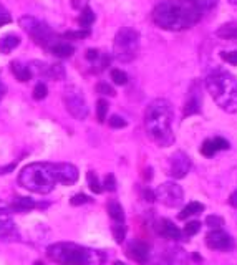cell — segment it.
<instances>
[{
  "label": "cell",
  "mask_w": 237,
  "mask_h": 265,
  "mask_svg": "<svg viewBox=\"0 0 237 265\" xmlns=\"http://www.w3.org/2000/svg\"><path fill=\"white\" fill-rule=\"evenodd\" d=\"M63 102L66 111L72 115L75 120H85L88 116V103L83 95V91L78 86H68L63 93Z\"/></svg>",
  "instance_id": "7"
},
{
  "label": "cell",
  "mask_w": 237,
  "mask_h": 265,
  "mask_svg": "<svg viewBox=\"0 0 237 265\" xmlns=\"http://www.w3.org/2000/svg\"><path fill=\"white\" fill-rule=\"evenodd\" d=\"M113 265H126V264H123V262H119V260H118V262H115Z\"/></svg>",
  "instance_id": "46"
},
{
  "label": "cell",
  "mask_w": 237,
  "mask_h": 265,
  "mask_svg": "<svg viewBox=\"0 0 237 265\" xmlns=\"http://www.w3.org/2000/svg\"><path fill=\"white\" fill-rule=\"evenodd\" d=\"M20 186L37 194H48L55 189L57 174L55 164L50 163H33L25 166L19 174Z\"/></svg>",
  "instance_id": "5"
},
{
  "label": "cell",
  "mask_w": 237,
  "mask_h": 265,
  "mask_svg": "<svg viewBox=\"0 0 237 265\" xmlns=\"http://www.w3.org/2000/svg\"><path fill=\"white\" fill-rule=\"evenodd\" d=\"M231 3H234V5H237V0H229Z\"/></svg>",
  "instance_id": "48"
},
{
  "label": "cell",
  "mask_w": 237,
  "mask_h": 265,
  "mask_svg": "<svg viewBox=\"0 0 237 265\" xmlns=\"http://www.w3.org/2000/svg\"><path fill=\"white\" fill-rule=\"evenodd\" d=\"M20 45V37L17 35H12V33H8V35L2 37L0 39V53H10L14 52V48H17Z\"/></svg>",
  "instance_id": "21"
},
{
  "label": "cell",
  "mask_w": 237,
  "mask_h": 265,
  "mask_svg": "<svg viewBox=\"0 0 237 265\" xmlns=\"http://www.w3.org/2000/svg\"><path fill=\"white\" fill-rule=\"evenodd\" d=\"M221 58L232 66H237V50L234 52H221Z\"/></svg>",
  "instance_id": "37"
},
{
  "label": "cell",
  "mask_w": 237,
  "mask_h": 265,
  "mask_svg": "<svg viewBox=\"0 0 237 265\" xmlns=\"http://www.w3.org/2000/svg\"><path fill=\"white\" fill-rule=\"evenodd\" d=\"M48 257L61 265H103L105 254L73 242H58L47 249Z\"/></svg>",
  "instance_id": "4"
},
{
  "label": "cell",
  "mask_w": 237,
  "mask_h": 265,
  "mask_svg": "<svg viewBox=\"0 0 237 265\" xmlns=\"http://www.w3.org/2000/svg\"><path fill=\"white\" fill-rule=\"evenodd\" d=\"M90 35V30H83V32H66L65 37L66 39H86Z\"/></svg>",
  "instance_id": "42"
},
{
  "label": "cell",
  "mask_w": 237,
  "mask_h": 265,
  "mask_svg": "<svg viewBox=\"0 0 237 265\" xmlns=\"http://www.w3.org/2000/svg\"><path fill=\"white\" fill-rule=\"evenodd\" d=\"M216 35L222 40H236L237 39V23L236 22H227L222 27L217 28Z\"/></svg>",
  "instance_id": "22"
},
{
  "label": "cell",
  "mask_w": 237,
  "mask_h": 265,
  "mask_svg": "<svg viewBox=\"0 0 237 265\" xmlns=\"http://www.w3.org/2000/svg\"><path fill=\"white\" fill-rule=\"evenodd\" d=\"M47 95H48V90L45 83H39V85L33 88V98H35L37 102H41Z\"/></svg>",
  "instance_id": "34"
},
{
  "label": "cell",
  "mask_w": 237,
  "mask_h": 265,
  "mask_svg": "<svg viewBox=\"0 0 237 265\" xmlns=\"http://www.w3.org/2000/svg\"><path fill=\"white\" fill-rule=\"evenodd\" d=\"M80 25L81 27H85L86 30H88V28L91 27V25L95 23V14H93V10H91L90 7H85L81 10V15H80Z\"/></svg>",
  "instance_id": "26"
},
{
  "label": "cell",
  "mask_w": 237,
  "mask_h": 265,
  "mask_svg": "<svg viewBox=\"0 0 237 265\" xmlns=\"http://www.w3.org/2000/svg\"><path fill=\"white\" fill-rule=\"evenodd\" d=\"M108 108H110V104H108V102L105 98L98 100V103H97V118H98L99 123H105L106 115H108Z\"/></svg>",
  "instance_id": "28"
},
{
  "label": "cell",
  "mask_w": 237,
  "mask_h": 265,
  "mask_svg": "<svg viewBox=\"0 0 237 265\" xmlns=\"http://www.w3.org/2000/svg\"><path fill=\"white\" fill-rule=\"evenodd\" d=\"M10 68L14 71L15 78L19 80V82H28V80L32 78V70L30 66L23 65V63L20 61H12L10 63Z\"/></svg>",
  "instance_id": "20"
},
{
  "label": "cell",
  "mask_w": 237,
  "mask_h": 265,
  "mask_svg": "<svg viewBox=\"0 0 237 265\" xmlns=\"http://www.w3.org/2000/svg\"><path fill=\"white\" fill-rule=\"evenodd\" d=\"M173 123V108L166 100H155L146 108L144 126L146 133L153 141L161 148H168L174 143Z\"/></svg>",
  "instance_id": "2"
},
{
  "label": "cell",
  "mask_w": 237,
  "mask_h": 265,
  "mask_svg": "<svg viewBox=\"0 0 237 265\" xmlns=\"http://www.w3.org/2000/svg\"><path fill=\"white\" fill-rule=\"evenodd\" d=\"M201 19V10L189 0H163L153 10V20L164 30L179 32L194 27Z\"/></svg>",
  "instance_id": "1"
},
{
  "label": "cell",
  "mask_w": 237,
  "mask_h": 265,
  "mask_svg": "<svg viewBox=\"0 0 237 265\" xmlns=\"http://www.w3.org/2000/svg\"><path fill=\"white\" fill-rule=\"evenodd\" d=\"M206 88L219 108L237 113V78L226 70H214L207 75Z\"/></svg>",
  "instance_id": "3"
},
{
  "label": "cell",
  "mask_w": 237,
  "mask_h": 265,
  "mask_svg": "<svg viewBox=\"0 0 237 265\" xmlns=\"http://www.w3.org/2000/svg\"><path fill=\"white\" fill-rule=\"evenodd\" d=\"M229 204L232 205V207H236L237 209V191L236 192H232L231 197H229Z\"/></svg>",
  "instance_id": "45"
},
{
  "label": "cell",
  "mask_w": 237,
  "mask_h": 265,
  "mask_svg": "<svg viewBox=\"0 0 237 265\" xmlns=\"http://www.w3.org/2000/svg\"><path fill=\"white\" fill-rule=\"evenodd\" d=\"M158 232L161 235H164L166 239H171V241H179L182 232L173 224L169 219H161L158 221Z\"/></svg>",
  "instance_id": "16"
},
{
  "label": "cell",
  "mask_w": 237,
  "mask_h": 265,
  "mask_svg": "<svg viewBox=\"0 0 237 265\" xmlns=\"http://www.w3.org/2000/svg\"><path fill=\"white\" fill-rule=\"evenodd\" d=\"M229 149V141L224 138H213V140H206L201 146V154L206 158H213L219 151Z\"/></svg>",
  "instance_id": "14"
},
{
  "label": "cell",
  "mask_w": 237,
  "mask_h": 265,
  "mask_svg": "<svg viewBox=\"0 0 237 265\" xmlns=\"http://www.w3.org/2000/svg\"><path fill=\"white\" fill-rule=\"evenodd\" d=\"M193 5H196L199 10H211V8L216 7L217 0H189Z\"/></svg>",
  "instance_id": "33"
},
{
  "label": "cell",
  "mask_w": 237,
  "mask_h": 265,
  "mask_svg": "<svg viewBox=\"0 0 237 265\" xmlns=\"http://www.w3.org/2000/svg\"><path fill=\"white\" fill-rule=\"evenodd\" d=\"M113 235H115V241L118 244H121L124 241V235H126V227H124V222H115Z\"/></svg>",
  "instance_id": "30"
},
{
  "label": "cell",
  "mask_w": 237,
  "mask_h": 265,
  "mask_svg": "<svg viewBox=\"0 0 237 265\" xmlns=\"http://www.w3.org/2000/svg\"><path fill=\"white\" fill-rule=\"evenodd\" d=\"M103 186H105L106 191H111V192H113L115 189H116V179H115V176H113V174H106Z\"/></svg>",
  "instance_id": "39"
},
{
  "label": "cell",
  "mask_w": 237,
  "mask_h": 265,
  "mask_svg": "<svg viewBox=\"0 0 237 265\" xmlns=\"http://www.w3.org/2000/svg\"><path fill=\"white\" fill-rule=\"evenodd\" d=\"M111 80L116 83V85H126L128 82V77L123 70H118V68H113L111 70Z\"/></svg>",
  "instance_id": "31"
},
{
  "label": "cell",
  "mask_w": 237,
  "mask_h": 265,
  "mask_svg": "<svg viewBox=\"0 0 237 265\" xmlns=\"http://www.w3.org/2000/svg\"><path fill=\"white\" fill-rule=\"evenodd\" d=\"M50 52H52L58 58H68V57H72V55H73L75 48H73V45H70V43L55 41V43L50 45Z\"/></svg>",
  "instance_id": "19"
},
{
  "label": "cell",
  "mask_w": 237,
  "mask_h": 265,
  "mask_svg": "<svg viewBox=\"0 0 237 265\" xmlns=\"http://www.w3.org/2000/svg\"><path fill=\"white\" fill-rule=\"evenodd\" d=\"M97 91L101 95H106V96H115L116 95L115 88H111V85H108L106 82H99L97 85Z\"/></svg>",
  "instance_id": "36"
},
{
  "label": "cell",
  "mask_w": 237,
  "mask_h": 265,
  "mask_svg": "<svg viewBox=\"0 0 237 265\" xmlns=\"http://www.w3.org/2000/svg\"><path fill=\"white\" fill-rule=\"evenodd\" d=\"M20 27L23 28L25 32L30 33V37L37 41L39 45H48L53 39V33L48 28V25H45L43 22L37 20L35 17H28L23 15L20 19Z\"/></svg>",
  "instance_id": "8"
},
{
  "label": "cell",
  "mask_w": 237,
  "mask_h": 265,
  "mask_svg": "<svg viewBox=\"0 0 237 265\" xmlns=\"http://www.w3.org/2000/svg\"><path fill=\"white\" fill-rule=\"evenodd\" d=\"M55 174H57V181L65 186H72L78 181V169L73 166V164L68 163H58L55 164Z\"/></svg>",
  "instance_id": "12"
},
{
  "label": "cell",
  "mask_w": 237,
  "mask_h": 265,
  "mask_svg": "<svg viewBox=\"0 0 237 265\" xmlns=\"http://www.w3.org/2000/svg\"><path fill=\"white\" fill-rule=\"evenodd\" d=\"M86 181H88V186H90L91 191L95 192V194H99V192L103 191L101 183L98 181V176L95 174L93 171H88V174H86Z\"/></svg>",
  "instance_id": "27"
},
{
  "label": "cell",
  "mask_w": 237,
  "mask_h": 265,
  "mask_svg": "<svg viewBox=\"0 0 237 265\" xmlns=\"http://www.w3.org/2000/svg\"><path fill=\"white\" fill-rule=\"evenodd\" d=\"M14 234V221H12L10 205L0 201V241Z\"/></svg>",
  "instance_id": "13"
},
{
  "label": "cell",
  "mask_w": 237,
  "mask_h": 265,
  "mask_svg": "<svg viewBox=\"0 0 237 265\" xmlns=\"http://www.w3.org/2000/svg\"><path fill=\"white\" fill-rule=\"evenodd\" d=\"M47 75L53 80H63L65 78V68L60 65V63H55L53 66H50L47 70Z\"/></svg>",
  "instance_id": "29"
},
{
  "label": "cell",
  "mask_w": 237,
  "mask_h": 265,
  "mask_svg": "<svg viewBox=\"0 0 237 265\" xmlns=\"http://www.w3.org/2000/svg\"><path fill=\"white\" fill-rule=\"evenodd\" d=\"M155 196L161 204L166 205V207H178V205L182 203V199H184L182 187L176 183L161 184V186L156 189Z\"/></svg>",
  "instance_id": "9"
},
{
  "label": "cell",
  "mask_w": 237,
  "mask_h": 265,
  "mask_svg": "<svg viewBox=\"0 0 237 265\" xmlns=\"http://www.w3.org/2000/svg\"><path fill=\"white\" fill-rule=\"evenodd\" d=\"M199 229H201V222L193 221L184 225V230H182V232H184L186 237H193V235H196L199 232Z\"/></svg>",
  "instance_id": "32"
},
{
  "label": "cell",
  "mask_w": 237,
  "mask_h": 265,
  "mask_svg": "<svg viewBox=\"0 0 237 265\" xmlns=\"http://www.w3.org/2000/svg\"><path fill=\"white\" fill-rule=\"evenodd\" d=\"M33 265H43V264H41V262H35V264H33Z\"/></svg>",
  "instance_id": "49"
},
{
  "label": "cell",
  "mask_w": 237,
  "mask_h": 265,
  "mask_svg": "<svg viewBox=\"0 0 237 265\" xmlns=\"http://www.w3.org/2000/svg\"><path fill=\"white\" fill-rule=\"evenodd\" d=\"M202 211H204V205H202L201 203H189V204L186 205V207L179 212V219H181V221H184V219L196 216V214L202 212Z\"/></svg>",
  "instance_id": "25"
},
{
  "label": "cell",
  "mask_w": 237,
  "mask_h": 265,
  "mask_svg": "<svg viewBox=\"0 0 237 265\" xmlns=\"http://www.w3.org/2000/svg\"><path fill=\"white\" fill-rule=\"evenodd\" d=\"M37 207V203L30 197H15L14 203H12L10 209L12 212H19V214H25V212H30L32 209Z\"/></svg>",
  "instance_id": "17"
},
{
  "label": "cell",
  "mask_w": 237,
  "mask_h": 265,
  "mask_svg": "<svg viewBox=\"0 0 237 265\" xmlns=\"http://www.w3.org/2000/svg\"><path fill=\"white\" fill-rule=\"evenodd\" d=\"M206 244L213 250H229L234 247V239L221 229H214L206 235Z\"/></svg>",
  "instance_id": "11"
},
{
  "label": "cell",
  "mask_w": 237,
  "mask_h": 265,
  "mask_svg": "<svg viewBox=\"0 0 237 265\" xmlns=\"http://www.w3.org/2000/svg\"><path fill=\"white\" fill-rule=\"evenodd\" d=\"M144 197H146V201H149V203H153V201L156 199L155 192H153V191H149V189H148V191H144Z\"/></svg>",
  "instance_id": "44"
},
{
  "label": "cell",
  "mask_w": 237,
  "mask_h": 265,
  "mask_svg": "<svg viewBox=\"0 0 237 265\" xmlns=\"http://www.w3.org/2000/svg\"><path fill=\"white\" fill-rule=\"evenodd\" d=\"M72 205H80V204H86V203H90V197L88 196H85V194H75L72 197Z\"/></svg>",
  "instance_id": "40"
},
{
  "label": "cell",
  "mask_w": 237,
  "mask_h": 265,
  "mask_svg": "<svg viewBox=\"0 0 237 265\" xmlns=\"http://www.w3.org/2000/svg\"><path fill=\"white\" fill-rule=\"evenodd\" d=\"M206 224L211 227V229H221V225L224 224V221L219 216H207Z\"/></svg>",
  "instance_id": "38"
},
{
  "label": "cell",
  "mask_w": 237,
  "mask_h": 265,
  "mask_svg": "<svg viewBox=\"0 0 237 265\" xmlns=\"http://www.w3.org/2000/svg\"><path fill=\"white\" fill-rule=\"evenodd\" d=\"M108 214H110V217L113 219V222H124V211L121 207V204L116 203V201H111V203H108Z\"/></svg>",
  "instance_id": "24"
},
{
  "label": "cell",
  "mask_w": 237,
  "mask_h": 265,
  "mask_svg": "<svg viewBox=\"0 0 237 265\" xmlns=\"http://www.w3.org/2000/svg\"><path fill=\"white\" fill-rule=\"evenodd\" d=\"M10 22H12V17H10V14H8V10L0 5V27H2V25L10 23Z\"/></svg>",
  "instance_id": "41"
},
{
  "label": "cell",
  "mask_w": 237,
  "mask_h": 265,
  "mask_svg": "<svg viewBox=\"0 0 237 265\" xmlns=\"http://www.w3.org/2000/svg\"><path fill=\"white\" fill-rule=\"evenodd\" d=\"M191 159L188 154H184L182 151H178L174 153L171 158H169L168 163V174L174 179H182L188 176V172L191 171Z\"/></svg>",
  "instance_id": "10"
},
{
  "label": "cell",
  "mask_w": 237,
  "mask_h": 265,
  "mask_svg": "<svg viewBox=\"0 0 237 265\" xmlns=\"http://www.w3.org/2000/svg\"><path fill=\"white\" fill-rule=\"evenodd\" d=\"M168 264L169 265H188V259L182 249H171L168 252Z\"/></svg>",
  "instance_id": "23"
},
{
  "label": "cell",
  "mask_w": 237,
  "mask_h": 265,
  "mask_svg": "<svg viewBox=\"0 0 237 265\" xmlns=\"http://www.w3.org/2000/svg\"><path fill=\"white\" fill-rule=\"evenodd\" d=\"M199 111H201V96H199L196 91H191L184 106V116L188 118V116L198 115Z\"/></svg>",
  "instance_id": "18"
},
{
  "label": "cell",
  "mask_w": 237,
  "mask_h": 265,
  "mask_svg": "<svg viewBox=\"0 0 237 265\" xmlns=\"http://www.w3.org/2000/svg\"><path fill=\"white\" fill-rule=\"evenodd\" d=\"M128 255L138 264H146L149 260V245L144 242H133L128 247Z\"/></svg>",
  "instance_id": "15"
},
{
  "label": "cell",
  "mask_w": 237,
  "mask_h": 265,
  "mask_svg": "<svg viewBox=\"0 0 237 265\" xmlns=\"http://www.w3.org/2000/svg\"><path fill=\"white\" fill-rule=\"evenodd\" d=\"M3 91H5L3 90V85H0V93H3Z\"/></svg>",
  "instance_id": "47"
},
{
  "label": "cell",
  "mask_w": 237,
  "mask_h": 265,
  "mask_svg": "<svg viewBox=\"0 0 237 265\" xmlns=\"http://www.w3.org/2000/svg\"><path fill=\"white\" fill-rule=\"evenodd\" d=\"M98 58H99V52H98V50L91 48V50L86 52V60H88V61H97Z\"/></svg>",
  "instance_id": "43"
},
{
  "label": "cell",
  "mask_w": 237,
  "mask_h": 265,
  "mask_svg": "<svg viewBox=\"0 0 237 265\" xmlns=\"http://www.w3.org/2000/svg\"><path fill=\"white\" fill-rule=\"evenodd\" d=\"M108 123H110V126L113 129H121V128H126V120H124V118H121L119 115H113L110 118V120H108Z\"/></svg>",
  "instance_id": "35"
},
{
  "label": "cell",
  "mask_w": 237,
  "mask_h": 265,
  "mask_svg": "<svg viewBox=\"0 0 237 265\" xmlns=\"http://www.w3.org/2000/svg\"><path fill=\"white\" fill-rule=\"evenodd\" d=\"M139 50V33L135 28L123 27L116 32L113 41V55L118 61L130 63L136 58Z\"/></svg>",
  "instance_id": "6"
}]
</instances>
